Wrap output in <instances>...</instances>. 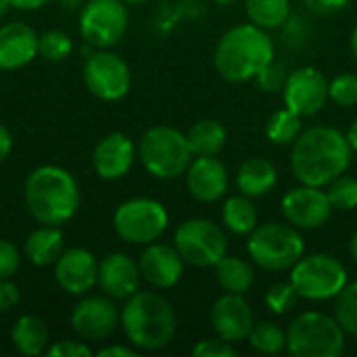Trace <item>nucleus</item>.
Here are the masks:
<instances>
[{
  "label": "nucleus",
  "mask_w": 357,
  "mask_h": 357,
  "mask_svg": "<svg viewBox=\"0 0 357 357\" xmlns=\"http://www.w3.org/2000/svg\"><path fill=\"white\" fill-rule=\"evenodd\" d=\"M19 301H21L19 287L10 278H2L0 280V314L10 312L13 307L19 305Z\"/></svg>",
  "instance_id": "42"
},
{
  "label": "nucleus",
  "mask_w": 357,
  "mask_h": 357,
  "mask_svg": "<svg viewBox=\"0 0 357 357\" xmlns=\"http://www.w3.org/2000/svg\"><path fill=\"white\" fill-rule=\"evenodd\" d=\"M328 201L337 211H354L357 209V178L339 176L326 186Z\"/></svg>",
  "instance_id": "34"
},
{
  "label": "nucleus",
  "mask_w": 357,
  "mask_h": 357,
  "mask_svg": "<svg viewBox=\"0 0 357 357\" xmlns=\"http://www.w3.org/2000/svg\"><path fill=\"white\" fill-rule=\"evenodd\" d=\"M247 253L251 261L268 272L291 270L305 253L303 236L295 226L268 222L257 224V228L247 238Z\"/></svg>",
  "instance_id": "6"
},
{
  "label": "nucleus",
  "mask_w": 357,
  "mask_h": 357,
  "mask_svg": "<svg viewBox=\"0 0 357 357\" xmlns=\"http://www.w3.org/2000/svg\"><path fill=\"white\" fill-rule=\"evenodd\" d=\"M291 146V172L299 184L324 188L351 165L354 149L333 126H312Z\"/></svg>",
  "instance_id": "1"
},
{
  "label": "nucleus",
  "mask_w": 357,
  "mask_h": 357,
  "mask_svg": "<svg viewBox=\"0 0 357 357\" xmlns=\"http://www.w3.org/2000/svg\"><path fill=\"white\" fill-rule=\"evenodd\" d=\"M287 77H289L287 65L274 59V61H270V63L257 73L255 82H257V86H259L264 92H282Z\"/></svg>",
  "instance_id": "38"
},
{
  "label": "nucleus",
  "mask_w": 357,
  "mask_h": 357,
  "mask_svg": "<svg viewBox=\"0 0 357 357\" xmlns=\"http://www.w3.org/2000/svg\"><path fill=\"white\" fill-rule=\"evenodd\" d=\"M84 84L92 96L113 102L130 92L132 73L121 56L98 48L84 63Z\"/></svg>",
  "instance_id": "12"
},
{
  "label": "nucleus",
  "mask_w": 357,
  "mask_h": 357,
  "mask_svg": "<svg viewBox=\"0 0 357 357\" xmlns=\"http://www.w3.org/2000/svg\"><path fill=\"white\" fill-rule=\"evenodd\" d=\"M174 247L184 264L195 268H213L228 253V236L224 228L207 218L184 220L174 232Z\"/></svg>",
  "instance_id": "10"
},
{
  "label": "nucleus",
  "mask_w": 357,
  "mask_h": 357,
  "mask_svg": "<svg viewBox=\"0 0 357 357\" xmlns=\"http://www.w3.org/2000/svg\"><path fill=\"white\" fill-rule=\"evenodd\" d=\"M71 50H73V42L65 31L48 29L38 36V56H42L50 63L65 61L71 54Z\"/></svg>",
  "instance_id": "33"
},
{
  "label": "nucleus",
  "mask_w": 357,
  "mask_h": 357,
  "mask_svg": "<svg viewBox=\"0 0 357 357\" xmlns=\"http://www.w3.org/2000/svg\"><path fill=\"white\" fill-rule=\"evenodd\" d=\"M140 276L153 289H172L182 280L184 259L174 245L151 243L140 255L138 261Z\"/></svg>",
  "instance_id": "19"
},
{
  "label": "nucleus",
  "mask_w": 357,
  "mask_h": 357,
  "mask_svg": "<svg viewBox=\"0 0 357 357\" xmlns=\"http://www.w3.org/2000/svg\"><path fill=\"white\" fill-rule=\"evenodd\" d=\"M328 100V79L318 67L305 65L289 71L282 88V102L289 111L299 117H314Z\"/></svg>",
  "instance_id": "13"
},
{
  "label": "nucleus",
  "mask_w": 357,
  "mask_h": 357,
  "mask_svg": "<svg viewBox=\"0 0 357 357\" xmlns=\"http://www.w3.org/2000/svg\"><path fill=\"white\" fill-rule=\"evenodd\" d=\"M186 188L190 197L199 203H218L228 192V169L218 159V155L209 157H195L188 165L186 174Z\"/></svg>",
  "instance_id": "18"
},
{
  "label": "nucleus",
  "mask_w": 357,
  "mask_h": 357,
  "mask_svg": "<svg viewBox=\"0 0 357 357\" xmlns=\"http://www.w3.org/2000/svg\"><path fill=\"white\" fill-rule=\"evenodd\" d=\"M349 255L357 264V230L351 234V241H349Z\"/></svg>",
  "instance_id": "48"
},
{
  "label": "nucleus",
  "mask_w": 357,
  "mask_h": 357,
  "mask_svg": "<svg viewBox=\"0 0 357 357\" xmlns=\"http://www.w3.org/2000/svg\"><path fill=\"white\" fill-rule=\"evenodd\" d=\"M303 117H299L297 113L284 109H278L270 115L268 123H266V136L272 144L278 146H291L303 132Z\"/></svg>",
  "instance_id": "30"
},
{
  "label": "nucleus",
  "mask_w": 357,
  "mask_h": 357,
  "mask_svg": "<svg viewBox=\"0 0 357 357\" xmlns=\"http://www.w3.org/2000/svg\"><path fill=\"white\" fill-rule=\"evenodd\" d=\"M19 264H21L19 249L10 241L0 238V280L13 278L15 272L19 270Z\"/></svg>",
  "instance_id": "41"
},
{
  "label": "nucleus",
  "mask_w": 357,
  "mask_h": 357,
  "mask_svg": "<svg viewBox=\"0 0 357 357\" xmlns=\"http://www.w3.org/2000/svg\"><path fill=\"white\" fill-rule=\"evenodd\" d=\"M10 8H13V6H10V2H8V0H0V17H4Z\"/></svg>",
  "instance_id": "51"
},
{
  "label": "nucleus",
  "mask_w": 357,
  "mask_h": 357,
  "mask_svg": "<svg viewBox=\"0 0 357 357\" xmlns=\"http://www.w3.org/2000/svg\"><path fill=\"white\" fill-rule=\"evenodd\" d=\"M23 199L36 222L61 226L75 215L79 207V188L67 169L59 165H40L27 176Z\"/></svg>",
  "instance_id": "4"
},
{
  "label": "nucleus",
  "mask_w": 357,
  "mask_h": 357,
  "mask_svg": "<svg viewBox=\"0 0 357 357\" xmlns=\"http://www.w3.org/2000/svg\"><path fill=\"white\" fill-rule=\"evenodd\" d=\"M312 25L303 15H289V19L280 25V38L282 44L291 50H301L312 42Z\"/></svg>",
  "instance_id": "35"
},
{
  "label": "nucleus",
  "mask_w": 357,
  "mask_h": 357,
  "mask_svg": "<svg viewBox=\"0 0 357 357\" xmlns=\"http://www.w3.org/2000/svg\"><path fill=\"white\" fill-rule=\"evenodd\" d=\"M215 280L224 293H236L247 295L255 284V270L247 259H241L236 255H224L215 266Z\"/></svg>",
  "instance_id": "26"
},
{
  "label": "nucleus",
  "mask_w": 357,
  "mask_h": 357,
  "mask_svg": "<svg viewBox=\"0 0 357 357\" xmlns=\"http://www.w3.org/2000/svg\"><path fill=\"white\" fill-rule=\"evenodd\" d=\"M10 151H13V134L8 132L6 126L0 123V163L10 155Z\"/></svg>",
  "instance_id": "45"
},
{
  "label": "nucleus",
  "mask_w": 357,
  "mask_h": 357,
  "mask_svg": "<svg viewBox=\"0 0 357 357\" xmlns=\"http://www.w3.org/2000/svg\"><path fill=\"white\" fill-rule=\"evenodd\" d=\"M100 357H136L138 349L136 347H126V345H107L98 349Z\"/></svg>",
  "instance_id": "44"
},
{
  "label": "nucleus",
  "mask_w": 357,
  "mask_h": 357,
  "mask_svg": "<svg viewBox=\"0 0 357 357\" xmlns=\"http://www.w3.org/2000/svg\"><path fill=\"white\" fill-rule=\"evenodd\" d=\"M209 322L220 339L236 345L241 341H247L255 324V314L251 303L245 299V295L224 293L222 297L215 299L209 312Z\"/></svg>",
  "instance_id": "16"
},
{
  "label": "nucleus",
  "mask_w": 357,
  "mask_h": 357,
  "mask_svg": "<svg viewBox=\"0 0 357 357\" xmlns=\"http://www.w3.org/2000/svg\"><path fill=\"white\" fill-rule=\"evenodd\" d=\"M347 140H349V146L354 149V153H357V117L351 121V126H349V130H347Z\"/></svg>",
  "instance_id": "47"
},
{
  "label": "nucleus",
  "mask_w": 357,
  "mask_h": 357,
  "mask_svg": "<svg viewBox=\"0 0 357 357\" xmlns=\"http://www.w3.org/2000/svg\"><path fill=\"white\" fill-rule=\"evenodd\" d=\"M140 280L142 276L138 264L126 253H109L98 264V287L113 301H126L140 291Z\"/></svg>",
  "instance_id": "21"
},
{
  "label": "nucleus",
  "mask_w": 357,
  "mask_h": 357,
  "mask_svg": "<svg viewBox=\"0 0 357 357\" xmlns=\"http://www.w3.org/2000/svg\"><path fill=\"white\" fill-rule=\"evenodd\" d=\"M351 52H354V56L357 59V25L354 27V31H351Z\"/></svg>",
  "instance_id": "50"
},
{
  "label": "nucleus",
  "mask_w": 357,
  "mask_h": 357,
  "mask_svg": "<svg viewBox=\"0 0 357 357\" xmlns=\"http://www.w3.org/2000/svg\"><path fill=\"white\" fill-rule=\"evenodd\" d=\"M138 159L153 178L176 180L186 174L195 155L186 134L172 126H155L142 134Z\"/></svg>",
  "instance_id": "5"
},
{
  "label": "nucleus",
  "mask_w": 357,
  "mask_h": 357,
  "mask_svg": "<svg viewBox=\"0 0 357 357\" xmlns=\"http://www.w3.org/2000/svg\"><path fill=\"white\" fill-rule=\"evenodd\" d=\"M347 282V268L331 253H303V257L291 268V284L297 295L314 303L333 301Z\"/></svg>",
  "instance_id": "8"
},
{
  "label": "nucleus",
  "mask_w": 357,
  "mask_h": 357,
  "mask_svg": "<svg viewBox=\"0 0 357 357\" xmlns=\"http://www.w3.org/2000/svg\"><path fill=\"white\" fill-rule=\"evenodd\" d=\"M188 144L195 157H209L218 155L226 146V128L218 119H199L186 132Z\"/></svg>",
  "instance_id": "28"
},
{
  "label": "nucleus",
  "mask_w": 357,
  "mask_h": 357,
  "mask_svg": "<svg viewBox=\"0 0 357 357\" xmlns=\"http://www.w3.org/2000/svg\"><path fill=\"white\" fill-rule=\"evenodd\" d=\"M328 98L339 107L357 105V73H341L328 82Z\"/></svg>",
  "instance_id": "37"
},
{
  "label": "nucleus",
  "mask_w": 357,
  "mask_h": 357,
  "mask_svg": "<svg viewBox=\"0 0 357 357\" xmlns=\"http://www.w3.org/2000/svg\"><path fill=\"white\" fill-rule=\"evenodd\" d=\"M84 0H59V4L61 6H67V8H75V6H79Z\"/></svg>",
  "instance_id": "49"
},
{
  "label": "nucleus",
  "mask_w": 357,
  "mask_h": 357,
  "mask_svg": "<svg viewBox=\"0 0 357 357\" xmlns=\"http://www.w3.org/2000/svg\"><path fill=\"white\" fill-rule=\"evenodd\" d=\"M138 155L136 144L121 132H111L92 151V167L102 180H119L128 176Z\"/></svg>",
  "instance_id": "20"
},
{
  "label": "nucleus",
  "mask_w": 357,
  "mask_h": 357,
  "mask_svg": "<svg viewBox=\"0 0 357 357\" xmlns=\"http://www.w3.org/2000/svg\"><path fill=\"white\" fill-rule=\"evenodd\" d=\"M192 356L195 357H234L236 356V347L234 343H228L224 339H220L218 335L213 339H203L192 347Z\"/></svg>",
  "instance_id": "39"
},
{
  "label": "nucleus",
  "mask_w": 357,
  "mask_h": 357,
  "mask_svg": "<svg viewBox=\"0 0 357 357\" xmlns=\"http://www.w3.org/2000/svg\"><path fill=\"white\" fill-rule=\"evenodd\" d=\"M69 322L77 339L86 343L107 341L121 324V310H117L113 299L107 295H90L73 305Z\"/></svg>",
  "instance_id": "14"
},
{
  "label": "nucleus",
  "mask_w": 357,
  "mask_h": 357,
  "mask_svg": "<svg viewBox=\"0 0 357 357\" xmlns=\"http://www.w3.org/2000/svg\"><path fill=\"white\" fill-rule=\"evenodd\" d=\"M169 226V213L157 199L136 197L123 201L113 213L115 234L130 245H151L159 241Z\"/></svg>",
  "instance_id": "9"
},
{
  "label": "nucleus",
  "mask_w": 357,
  "mask_h": 357,
  "mask_svg": "<svg viewBox=\"0 0 357 357\" xmlns=\"http://www.w3.org/2000/svg\"><path fill=\"white\" fill-rule=\"evenodd\" d=\"M278 182L276 165L266 157H249L236 172V186L243 195L257 199L268 195Z\"/></svg>",
  "instance_id": "23"
},
{
  "label": "nucleus",
  "mask_w": 357,
  "mask_h": 357,
  "mask_svg": "<svg viewBox=\"0 0 357 357\" xmlns=\"http://www.w3.org/2000/svg\"><path fill=\"white\" fill-rule=\"evenodd\" d=\"M94 354L86 341H75V339H65V341H56L52 345H48L46 356L48 357H90Z\"/></svg>",
  "instance_id": "40"
},
{
  "label": "nucleus",
  "mask_w": 357,
  "mask_h": 357,
  "mask_svg": "<svg viewBox=\"0 0 357 357\" xmlns=\"http://www.w3.org/2000/svg\"><path fill=\"white\" fill-rule=\"evenodd\" d=\"M301 297L297 295L295 287L289 282H274L268 291H266V307L274 314V316H284L289 312H293L297 307V301Z\"/></svg>",
  "instance_id": "36"
},
{
  "label": "nucleus",
  "mask_w": 357,
  "mask_h": 357,
  "mask_svg": "<svg viewBox=\"0 0 357 357\" xmlns=\"http://www.w3.org/2000/svg\"><path fill=\"white\" fill-rule=\"evenodd\" d=\"M121 328L138 351L165 349L178 328L172 303L155 291H136L121 307Z\"/></svg>",
  "instance_id": "3"
},
{
  "label": "nucleus",
  "mask_w": 357,
  "mask_h": 357,
  "mask_svg": "<svg viewBox=\"0 0 357 357\" xmlns=\"http://www.w3.org/2000/svg\"><path fill=\"white\" fill-rule=\"evenodd\" d=\"M54 280L69 295H88L98 284V261L84 247L65 249L54 261Z\"/></svg>",
  "instance_id": "17"
},
{
  "label": "nucleus",
  "mask_w": 357,
  "mask_h": 357,
  "mask_svg": "<svg viewBox=\"0 0 357 357\" xmlns=\"http://www.w3.org/2000/svg\"><path fill=\"white\" fill-rule=\"evenodd\" d=\"M247 343L255 354L276 356L287 349V331H282L278 324L266 320V322L253 324V328L247 337Z\"/></svg>",
  "instance_id": "31"
},
{
  "label": "nucleus",
  "mask_w": 357,
  "mask_h": 357,
  "mask_svg": "<svg viewBox=\"0 0 357 357\" xmlns=\"http://www.w3.org/2000/svg\"><path fill=\"white\" fill-rule=\"evenodd\" d=\"M280 209L284 220L297 230H318L335 211L326 190L310 184H299L297 188L289 190L280 201Z\"/></svg>",
  "instance_id": "15"
},
{
  "label": "nucleus",
  "mask_w": 357,
  "mask_h": 357,
  "mask_svg": "<svg viewBox=\"0 0 357 357\" xmlns=\"http://www.w3.org/2000/svg\"><path fill=\"white\" fill-rule=\"evenodd\" d=\"M222 224L236 236H249L259 224V213L253 199L243 192L228 197L222 207Z\"/></svg>",
  "instance_id": "27"
},
{
  "label": "nucleus",
  "mask_w": 357,
  "mask_h": 357,
  "mask_svg": "<svg viewBox=\"0 0 357 357\" xmlns=\"http://www.w3.org/2000/svg\"><path fill=\"white\" fill-rule=\"evenodd\" d=\"M245 13L261 29H280L291 15V0H245Z\"/></svg>",
  "instance_id": "29"
},
{
  "label": "nucleus",
  "mask_w": 357,
  "mask_h": 357,
  "mask_svg": "<svg viewBox=\"0 0 357 357\" xmlns=\"http://www.w3.org/2000/svg\"><path fill=\"white\" fill-rule=\"evenodd\" d=\"M10 341L13 347L25 357H38L46 354L48 349V341H50V333L46 322L40 316L33 314H25L21 316L10 331Z\"/></svg>",
  "instance_id": "24"
},
{
  "label": "nucleus",
  "mask_w": 357,
  "mask_h": 357,
  "mask_svg": "<svg viewBox=\"0 0 357 357\" xmlns=\"http://www.w3.org/2000/svg\"><path fill=\"white\" fill-rule=\"evenodd\" d=\"M128 8L121 0H88L79 13V33L94 48L115 46L128 31Z\"/></svg>",
  "instance_id": "11"
},
{
  "label": "nucleus",
  "mask_w": 357,
  "mask_h": 357,
  "mask_svg": "<svg viewBox=\"0 0 357 357\" xmlns=\"http://www.w3.org/2000/svg\"><path fill=\"white\" fill-rule=\"evenodd\" d=\"M270 61H274V42L268 29H261L251 21L232 25L224 31L213 52L215 71L232 84L255 79Z\"/></svg>",
  "instance_id": "2"
},
{
  "label": "nucleus",
  "mask_w": 357,
  "mask_h": 357,
  "mask_svg": "<svg viewBox=\"0 0 357 357\" xmlns=\"http://www.w3.org/2000/svg\"><path fill=\"white\" fill-rule=\"evenodd\" d=\"M13 8L17 10H38L42 8L48 0H8Z\"/></svg>",
  "instance_id": "46"
},
{
  "label": "nucleus",
  "mask_w": 357,
  "mask_h": 357,
  "mask_svg": "<svg viewBox=\"0 0 357 357\" xmlns=\"http://www.w3.org/2000/svg\"><path fill=\"white\" fill-rule=\"evenodd\" d=\"M333 301V316L337 318L345 335L357 337V282H347Z\"/></svg>",
  "instance_id": "32"
},
{
  "label": "nucleus",
  "mask_w": 357,
  "mask_h": 357,
  "mask_svg": "<svg viewBox=\"0 0 357 357\" xmlns=\"http://www.w3.org/2000/svg\"><path fill=\"white\" fill-rule=\"evenodd\" d=\"M63 251H65V241L59 226L42 224L25 241V257L38 268L54 266V261L61 257Z\"/></svg>",
  "instance_id": "25"
},
{
  "label": "nucleus",
  "mask_w": 357,
  "mask_h": 357,
  "mask_svg": "<svg viewBox=\"0 0 357 357\" xmlns=\"http://www.w3.org/2000/svg\"><path fill=\"white\" fill-rule=\"evenodd\" d=\"M38 56V33L23 21L0 25V69L15 71Z\"/></svg>",
  "instance_id": "22"
},
{
  "label": "nucleus",
  "mask_w": 357,
  "mask_h": 357,
  "mask_svg": "<svg viewBox=\"0 0 357 357\" xmlns=\"http://www.w3.org/2000/svg\"><path fill=\"white\" fill-rule=\"evenodd\" d=\"M211 2H215V4H234L238 0H211Z\"/></svg>",
  "instance_id": "52"
},
{
  "label": "nucleus",
  "mask_w": 357,
  "mask_h": 357,
  "mask_svg": "<svg viewBox=\"0 0 357 357\" xmlns=\"http://www.w3.org/2000/svg\"><path fill=\"white\" fill-rule=\"evenodd\" d=\"M303 4L307 6V10L316 15H335L343 10L349 4V0H303Z\"/></svg>",
  "instance_id": "43"
},
{
  "label": "nucleus",
  "mask_w": 357,
  "mask_h": 357,
  "mask_svg": "<svg viewBox=\"0 0 357 357\" xmlns=\"http://www.w3.org/2000/svg\"><path fill=\"white\" fill-rule=\"evenodd\" d=\"M345 349V331L335 316L303 312L287 328V351L295 357H337Z\"/></svg>",
  "instance_id": "7"
},
{
  "label": "nucleus",
  "mask_w": 357,
  "mask_h": 357,
  "mask_svg": "<svg viewBox=\"0 0 357 357\" xmlns=\"http://www.w3.org/2000/svg\"><path fill=\"white\" fill-rule=\"evenodd\" d=\"M121 2H126V4H142L146 0H121Z\"/></svg>",
  "instance_id": "53"
}]
</instances>
